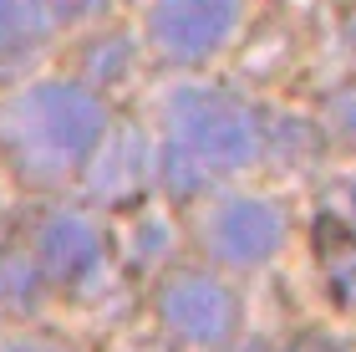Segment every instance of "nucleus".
<instances>
[{"instance_id": "nucleus-9", "label": "nucleus", "mask_w": 356, "mask_h": 352, "mask_svg": "<svg viewBox=\"0 0 356 352\" xmlns=\"http://www.w3.org/2000/svg\"><path fill=\"white\" fill-rule=\"evenodd\" d=\"M326 128H331L336 143L356 148V87H341V92L326 102Z\"/></svg>"}, {"instance_id": "nucleus-3", "label": "nucleus", "mask_w": 356, "mask_h": 352, "mask_svg": "<svg viewBox=\"0 0 356 352\" xmlns=\"http://www.w3.org/2000/svg\"><path fill=\"white\" fill-rule=\"evenodd\" d=\"M158 307H163V322L193 347H214L234 327V296L214 276H204V270H178L163 286Z\"/></svg>"}, {"instance_id": "nucleus-5", "label": "nucleus", "mask_w": 356, "mask_h": 352, "mask_svg": "<svg viewBox=\"0 0 356 352\" xmlns=\"http://www.w3.org/2000/svg\"><path fill=\"white\" fill-rule=\"evenodd\" d=\"M280 240H285V215H280V204H270V199L239 194V199H224L219 210L209 215V245L229 266L265 261V255L280 250Z\"/></svg>"}, {"instance_id": "nucleus-4", "label": "nucleus", "mask_w": 356, "mask_h": 352, "mask_svg": "<svg viewBox=\"0 0 356 352\" xmlns=\"http://www.w3.org/2000/svg\"><path fill=\"white\" fill-rule=\"evenodd\" d=\"M234 26H239V0H158L148 21L153 41L178 61L209 56Z\"/></svg>"}, {"instance_id": "nucleus-11", "label": "nucleus", "mask_w": 356, "mask_h": 352, "mask_svg": "<svg viewBox=\"0 0 356 352\" xmlns=\"http://www.w3.org/2000/svg\"><path fill=\"white\" fill-rule=\"evenodd\" d=\"M0 352H61V347H41V342H10V347H0Z\"/></svg>"}, {"instance_id": "nucleus-1", "label": "nucleus", "mask_w": 356, "mask_h": 352, "mask_svg": "<svg viewBox=\"0 0 356 352\" xmlns=\"http://www.w3.org/2000/svg\"><path fill=\"white\" fill-rule=\"evenodd\" d=\"M107 113L87 87L76 82H41L0 107V143L15 153L26 174H51L82 158L102 143Z\"/></svg>"}, {"instance_id": "nucleus-10", "label": "nucleus", "mask_w": 356, "mask_h": 352, "mask_svg": "<svg viewBox=\"0 0 356 352\" xmlns=\"http://www.w3.org/2000/svg\"><path fill=\"white\" fill-rule=\"evenodd\" d=\"M290 352H341L336 342H326V337H305V342H296Z\"/></svg>"}, {"instance_id": "nucleus-7", "label": "nucleus", "mask_w": 356, "mask_h": 352, "mask_svg": "<svg viewBox=\"0 0 356 352\" xmlns=\"http://www.w3.org/2000/svg\"><path fill=\"white\" fill-rule=\"evenodd\" d=\"M51 0H0V61L36 52L51 31Z\"/></svg>"}, {"instance_id": "nucleus-8", "label": "nucleus", "mask_w": 356, "mask_h": 352, "mask_svg": "<svg viewBox=\"0 0 356 352\" xmlns=\"http://www.w3.org/2000/svg\"><path fill=\"white\" fill-rule=\"evenodd\" d=\"M148 148L133 138V133H122V138H112L107 143V153L97 158V174H92V189L97 194H107V199H118V194H133V189L148 179Z\"/></svg>"}, {"instance_id": "nucleus-6", "label": "nucleus", "mask_w": 356, "mask_h": 352, "mask_svg": "<svg viewBox=\"0 0 356 352\" xmlns=\"http://www.w3.org/2000/svg\"><path fill=\"white\" fill-rule=\"evenodd\" d=\"M41 266L51 281H82L87 270L102 261V235H97L82 215H51L41 225Z\"/></svg>"}, {"instance_id": "nucleus-2", "label": "nucleus", "mask_w": 356, "mask_h": 352, "mask_svg": "<svg viewBox=\"0 0 356 352\" xmlns=\"http://www.w3.org/2000/svg\"><path fill=\"white\" fill-rule=\"evenodd\" d=\"M173 143L188 148L204 169H250L260 158V128L250 107L214 87H184L168 102Z\"/></svg>"}]
</instances>
